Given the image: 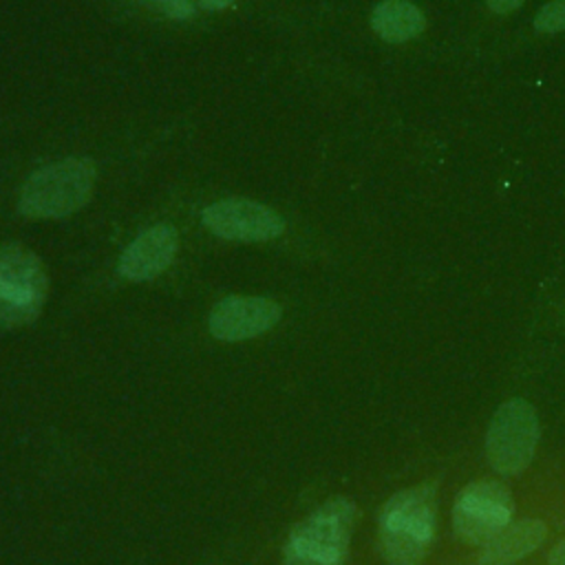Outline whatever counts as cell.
Masks as SVG:
<instances>
[{"instance_id": "6da1fadb", "label": "cell", "mask_w": 565, "mask_h": 565, "mask_svg": "<svg viewBox=\"0 0 565 565\" xmlns=\"http://www.w3.org/2000/svg\"><path fill=\"white\" fill-rule=\"evenodd\" d=\"M437 523L435 486L422 483L393 494L380 510L377 543L388 565H419L433 541Z\"/></svg>"}, {"instance_id": "7a4b0ae2", "label": "cell", "mask_w": 565, "mask_h": 565, "mask_svg": "<svg viewBox=\"0 0 565 565\" xmlns=\"http://www.w3.org/2000/svg\"><path fill=\"white\" fill-rule=\"evenodd\" d=\"M97 168L86 157H66L38 168L22 185L18 210L29 218H62L84 207Z\"/></svg>"}, {"instance_id": "3957f363", "label": "cell", "mask_w": 565, "mask_h": 565, "mask_svg": "<svg viewBox=\"0 0 565 565\" xmlns=\"http://www.w3.org/2000/svg\"><path fill=\"white\" fill-rule=\"evenodd\" d=\"M358 510L349 499H331L298 521L285 543V565H344Z\"/></svg>"}, {"instance_id": "277c9868", "label": "cell", "mask_w": 565, "mask_h": 565, "mask_svg": "<svg viewBox=\"0 0 565 565\" xmlns=\"http://www.w3.org/2000/svg\"><path fill=\"white\" fill-rule=\"evenodd\" d=\"M49 276L29 247L20 243L0 245V327L33 322L46 300Z\"/></svg>"}, {"instance_id": "5b68a950", "label": "cell", "mask_w": 565, "mask_h": 565, "mask_svg": "<svg viewBox=\"0 0 565 565\" xmlns=\"http://www.w3.org/2000/svg\"><path fill=\"white\" fill-rule=\"evenodd\" d=\"M539 433V417L532 404L519 397L501 404L486 435L490 466L501 475H519L525 470L534 457Z\"/></svg>"}, {"instance_id": "8992f818", "label": "cell", "mask_w": 565, "mask_h": 565, "mask_svg": "<svg viewBox=\"0 0 565 565\" xmlns=\"http://www.w3.org/2000/svg\"><path fill=\"white\" fill-rule=\"evenodd\" d=\"M512 497L510 490L494 481L483 479L468 483L455 499L452 525L455 534L472 545L488 543L512 521Z\"/></svg>"}, {"instance_id": "52a82bcc", "label": "cell", "mask_w": 565, "mask_h": 565, "mask_svg": "<svg viewBox=\"0 0 565 565\" xmlns=\"http://www.w3.org/2000/svg\"><path fill=\"white\" fill-rule=\"evenodd\" d=\"M203 225L227 241L263 243L285 232V218L269 205L249 199H221L201 212Z\"/></svg>"}, {"instance_id": "ba28073f", "label": "cell", "mask_w": 565, "mask_h": 565, "mask_svg": "<svg viewBox=\"0 0 565 565\" xmlns=\"http://www.w3.org/2000/svg\"><path fill=\"white\" fill-rule=\"evenodd\" d=\"M280 316V305L269 298L227 296L210 311L207 327L214 338L236 342L269 331L278 324Z\"/></svg>"}, {"instance_id": "9c48e42d", "label": "cell", "mask_w": 565, "mask_h": 565, "mask_svg": "<svg viewBox=\"0 0 565 565\" xmlns=\"http://www.w3.org/2000/svg\"><path fill=\"white\" fill-rule=\"evenodd\" d=\"M179 249V232L174 225L157 223L143 230L119 256L117 269L128 280H150L170 267Z\"/></svg>"}, {"instance_id": "30bf717a", "label": "cell", "mask_w": 565, "mask_h": 565, "mask_svg": "<svg viewBox=\"0 0 565 565\" xmlns=\"http://www.w3.org/2000/svg\"><path fill=\"white\" fill-rule=\"evenodd\" d=\"M545 523L539 519H523L512 525H505L494 534L479 554V565H512L545 539Z\"/></svg>"}, {"instance_id": "8fae6325", "label": "cell", "mask_w": 565, "mask_h": 565, "mask_svg": "<svg viewBox=\"0 0 565 565\" xmlns=\"http://www.w3.org/2000/svg\"><path fill=\"white\" fill-rule=\"evenodd\" d=\"M422 11L408 0H382L371 13L373 31L386 42H406L424 31Z\"/></svg>"}, {"instance_id": "7c38bea8", "label": "cell", "mask_w": 565, "mask_h": 565, "mask_svg": "<svg viewBox=\"0 0 565 565\" xmlns=\"http://www.w3.org/2000/svg\"><path fill=\"white\" fill-rule=\"evenodd\" d=\"M534 29L541 33H556L565 29V0H552L534 15Z\"/></svg>"}, {"instance_id": "4fadbf2b", "label": "cell", "mask_w": 565, "mask_h": 565, "mask_svg": "<svg viewBox=\"0 0 565 565\" xmlns=\"http://www.w3.org/2000/svg\"><path fill=\"white\" fill-rule=\"evenodd\" d=\"M141 2L152 4L154 9H159L161 13H166L168 18H174V20H188L196 11L192 0H141Z\"/></svg>"}, {"instance_id": "5bb4252c", "label": "cell", "mask_w": 565, "mask_h": 565, "mask_svg": "<svg viewBox=\"0 0 565 565\" xmlns=\"http://www.w3.org/2000/svg\"><path fill=\"white\" fill-rule=\"evenodd\" d=\"M523 4V0H488V7L494 13H510L514 9H519Z\"/></svg>"}, {"instance_id": "9a60e30c", "label": "cell", "mask_w": 565, "mask_h": 565, "mask_svg": "<svg viewBox=\"0 0 565 565\" xmlns=\"http://www.w3.org/2000/svg\"><path fill=\"white\" fill-rule=\"evenodd\" d=\"M550 563H552V565H565V539H563L556 547H552V552H550Z\"/></svg>"}, {"instance_id": "2e32d148", "label": "cell", "mask_w": 565, "mask_h": 565, "mask_svg": "<svg viewBox=\"0 0 565 565\" xmlns=\"http://www.w3.org/2000/svg\"><path fill=\"white\" fill-rule=\"evenodd\" d=\"M234 0H199V4L203 9H210V11H218V9H225L230 7Z\"/></svg>"}]
</instances>
